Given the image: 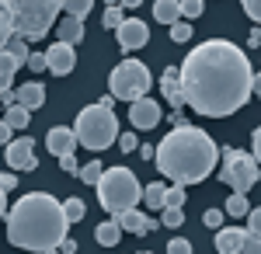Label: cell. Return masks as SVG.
Instances as JSON below:
<instances>
[{
    "mask_svg": "<svg viewBox=\"0 0 261 254\" xmlns=\"http://www.w3.org/2000/svg\"><path fill=\"white\" fill-rule=\"evenodd\" d=\"M185 105L205 118H226L241 112L258 91V73L237 42L205 39L178 66Z\"/></svg>",
    "mask_w": 261,
    "mask_h": 254,
    "instance_id": "1",
    "label": "cell"
},
{
    "mask_svg": "<svg viewBox=\"0 0 261 254\" xmlns=\"http://www.w3.org/2000/svg\"><path fill=\"white\" fill-rule=\"evenodd\" d=\"M153 164L171 185H199L216 171L220 164V143L205 129L181 122L153 150Z\"/></svg>",
    "mask_w": 261,
    "mask_h": 254,
    "instance_id": "2",
    "label": "cell"
},
{
    "mask_svg": "<svg viewBox=\"0 0 261 254\" xmlns=\"http://www.w3.org/2000/svg\"><path fill=\"white\" fill-rule=\"evenodd\" d=\"M7 240L21 251H49L60 247L70 223L63 216V202L53 198L49 192H28L7 209Z\"/></svg>",
    "mask_w": 261,
    "mask_h": 254,
    "instance_id": "3",
    "label": "cell"
},
{
    "mask_svg": "<svg viewBox=\"0 0 261 254\" xmlns=\"http://www.w3.org/2000/svg\"><path fill=\"white\" fill-rule=\"evenodd\" d=\"M70 129H73L77 146L91 150V154H101V150H108L119 139V115H115V108L94 101V105L81 108V115H77V122Z\"/></svg>",
    "mask_w": 261,
    "mask_h": 254,
    "instance_id": "4",
    "label": "cell"
},
{
    "mask_svg": "<svg viewBox=\"0 0 261 254\" xmlns=\"http://www.w3.org/2000/svg\"><path fill=\"white\" fill-rule=\"evenodd\" d=\"M7 14L14 24V35H21L24 42H39L45 39V32L60 21L63 4L60 0H4Z\"/></svg>",
    "mask_w": 261,
    "mask_h": 254,
    "instance_id": "5",
    "label": "cell"
},
{
    "mask_svg": "<svg viewBox=\"0 0 261 254\" xmlns=\"http://www.w3.org/2000/svg\"><path fill=\"white\" fill-rule=\"evenodd\" d=\"M98 202L105 213H122V209H133L136 202H140V177L133 174L129 167H108V171H101L98 177Z\"/></svg>",
    "mask_w": 261,
    "mask_h": 254,
    "instance_id": "6",
    "label": "cell"
},
{
    "mask_svg": "<svg viewBox=\"0 0 261 254\" xmlns=\"http://www.w3.org/2000/svg\"><path fill=\"white\" fill-rule=\"evenodd\" d=\"M108 87H112V98L115 101H140L150 94V87H153V73H150V66L143 63V59H133L125 56L119 66H112V73H108Z\"/></svg>",
    "mask_w": 261,
    "mask_h": 254,
    "instance_id": "7",
    "label": "cell"
},
{
    "mask_svg": "<svg viewBox=\"0 0 261 254\" xmlns=\"http://www.w3.org/2000/svg\"><path fill=\"white\" fill-rule=\"evenodd\" d=\"M220 181L223 185H230L237 195H247L254 185H258V160L251 154H244V150H233V146H226L220 150Z\"/></svg>",
    "mask_w": 261,
    "mask_h": 254,
    "instance_id": "8",
    "label": "cell"
},
{
    "mask_svg": "<svg viewBox=\"0 0 261 254\" xmlns=\"http://www.w3.org/2000/svg\"><path fill=\"white\" fill-rule=\"evenodd\" d=\"M4 160L14 174H28L39 167V157H35V139L32 136H14L4 146Z\"/></svg>",
    "mask_w": 261,
    "mask_h": 254,
    "instance_id": "9",
    "label": "cell"
},
{
    "mask_svg": "<svg viewBox=\"0 0 261 254\" xmlns=\"http://www.w3.org/2000/svg\"><path fill=\"white\" fill-rule=\"evenodd\" d=\"M115 39H119V49L129 56V53H136V49H143L150 42V24L140 21V18H125L115 28Z\"/></svg>",
    "mask_w": 261,
    "mask_h": 254,
    "instance_id": "10",
    "label": "cell"
},
{
    "mask_svg": "<svg viewBox=\"0 0 261 254\" xmlns=\"http://www.w3.org/2000/svg\"><path fill=\"white\" fill-rule=\"evenodd\" d=\"M112 219H115V226H119L122 234H136V237H143V234H150V230H157V216H150V213H140L136 206L133 209H122V213H112Z\"/></svg>",
    "mask_w": 261,
    "mask_h": 254,
    "instance_id": "11",
    "label": "cell"
},
{
    "mask_svg": "<svg viewBox=\"0 0 261 254\" xmlns=\"http://www.w3.org/2000/svg\"><path fill=\"white\" fill-rule=\"evenodd\" d=\"M161 118H164L161 101L150 98V94L129 105V122H133V129H157V122H161Z\"/></svg>",
    "mask_w": 261,
    "mask_h": 254,
    "instance_id": "12",
    "label": "cell"
},
{
    "mask_svg": "<svg viewBox=\"0 0 261 254\" xmlns=\"http://www.w3.org/2000/svg\"><path fill=\"white\" fill-rule=\"evenodd\" d=\"M73 66H77V53H73V45H66V42H53V45L45 49V70H49V73L66 77V73H73Z\"/></svg>",
    "mask_w": 261,
    "mask_h": 254,
    "instance_id": "13",
    "label": "cell"
},
{
    "mask_svg": "<svg viewBox=\"0 0 261 254\" xmlns=\"http://www.w3.org/2000/svg\"><path fill=\"white\" fill-rule=\"evenodd\" d=\"M45 150L53 157H63V154H73L77 150V139H73V129L70 125H53L45 133Z\"/></svg>",
    "mask_w": 261,
    "mask_h": 254,
    "instance_id": "14",
    "label": "cell"
},
{
    "mask_svg": "<svg viewBox=\"0 0 261 254\" xmlns=\"http://www.w3.org/2000/svg\"><path fill=\"white\" fill-rule=\"evenodd\" d=\"M14 101H18L21 108H28V112H35L45 105V87H42L39 80H28V84H21L18 91H14Z\"/></svg>",
    "mask_w": 261,
    "mask_h": 254,
    "instance_id": "15",
    "label": "cell"
},
{
    "mask_svg": "<svg viewBox=\"0 0 261 254\" xmlns=\"http://www.w3.org/2000/svg\"><path fill=\"white\" fill-rule=\"evenodd\" d=\"M161 94L167 105L174 108H185V94H181V84H178V66H167L161 73Z\"/></svg>",
    "mask_w": 261,
    "mask_h": 254,
    "instance_id": "16",
    "label": "cell"
},
{
    "mask_svg": "<svg viewBox=\"0 0 261 254\" xmlns=\"http://www.w3.org/2000/svg\"><path fill=\"white\" fill-rule=\"evenodd\" d=\"M244 237H247V234H244L241 226H220L213 244H216V251H220V254H241Z\"/></svg>",
    "mask_w": 261,
    "mask_h": 254,
    "instance_id": "17",
    "label": "cell"
},
{
    "mask_svg": "<svg viewBox=\"0 0 261 254\" xmlns=\"http://www.w3.org/2000/svg\"><path fill=\"white\" fill-rule=\"evenodd\" d=\"M56 32H60V42L77 45V42H84V21L81 18H60L56 21Z\"/></svg>",
    "mask_w": 261,
    "mask_h": 254,
    "instance_id": "18",
    "label": "cell"
},
{
    "mask_svg": "<svg viewBox=\"0 0 261 254\" xmlns=\"http://www.w3.org/2000/svg\"><path fill=\"white\" fill-rule=\"evenodd\" d=\"M164 198H167V185H161V181L146 185V188L140 192V202L150 209V213H161V209H164Z\"/></svg>",
    "mask_w": 261,
    "mask_h": 254,
    "instance_id": "19",
    "label": "cell"
},
{
    "mask_svg": "<svg viewBox=\"0 0 261 254\" xmlns=\"http://www.w3.org/2000/svg\"><path fill=\"white\" fill-rule=\"evenodd\" d=\"M14 73H18V59L11 56L7 49H0V94L14 87Z\"/></svg>",
    "mask_w": 261,
    "mask_h": 254,
    "instance_id": "20",
    "label": "cell"
},
{
    "mask_svg": "<svg viewBox=\"0 0 261 254\" xmlns=\"http://www.w3.org/2000/svg\"><path fill=\"white\" fill-rule=\"evenodd\" d=\"M4 122H7V129H11V133H18V129H28V122H32V112H28V108H21V105H7V108H4Z\"/></svg>",
    "mask_w": 261,
    "mask_h": 254,
    "instance_id": "21",
    "label": "cell"
},
{
    "mask_svg": "<svg viewBox=\"0 0 261 254\" xmlns=\"http://www.w3.org/2000/svg\"><path fill=\"white\" fill-rule=\"evenodd\" d=\"M119 237H122V230L115 226V219H105V223L94 226V240H98L101 247H115V244H119Z\"/></svg>",
    "mask_w": 261,
    "mask_h": 254,
    "instance_id": "22",
    "label": "cell"
},
{
    "mask_svg": "<svg viewBox=\"0 0 261 254\" xmlns=\"http://www.w3.org/2000/svg\"><path fill=\"white\" fill-rule=\"evenodd\" d=\"M153 18H157V24H174V21L181 18L178 0H157V4H153Z\"/></svg>",
    "mask_w": 261,
    "mask_h": 254,
    "instance_id": "23",
    "label": "cell"
},
{
    "mask_svg": "<svg viewBox=\"0 0 261 254\" xmlns=\"http://www.w3.org/2000/svg\"><path fill=\"white\" fill-rule=\"evenodd\" d=\"M63 11H66V18H87L91 14V7H94V0H60Z\"/></svg>",
    "mask_w": 261,
    "mask_h": 254,
    "instance_id": "24",
    "label": "cell"
},
{
    "mask_svg": "<svg viewBox=\"0 0 261 254\" xmlns=\"http://www.w3.org/2000/svg\"><path fill=\"white\" fill-rule=\"evenodd\" d=\"M161 223L167 230H178L181 223H185V206H164L161 209Z\"/></svg>",
    "mask_w": 261,
    "mask_h": 254,
    "instance_id": "25",
    "label": "cell"
},
{
    "mask_svg": "<svg viewBox=\"0 0 261 254\" xmlns=\"http://www.w3.org/2000/svg\"><path fill=\"white\" fill-rule=\"evenodd\" d=\"M63 216H66V223H81L84 216H87L84 198H66V202H63Z\"/></svg>",
    "mask_w": 261,
    "mask_h": 254,
    "instance_id": "26",
    "label": "cell"
},
{
    "mask_svg": "<svg viewBox=\"0 0 261 254\" xmlns=\"http://www.w3.org/2000/svg\"><path fill=\"white\" fill-rule=\"evenodd\" d=\"M247 209H251L247 195H237V192H233V195L226 198V209H223V216H237V219H241V216H247Z\"/></svg>",
    "mask_w": 261,
    "mask_h": 254,
    "instance_id": "27",
    "label": "cell"
},
{
    "mask_svg": "<svg viewBox=\"0 0 261 254\" xmlns=\"http://www.w3.org/2000/svg\"><path fill=\"white\" fill-rule=\"evenodd\" d=\"M101 157H94L91 164H84V167H77V174H81V181L84 185H98V177H101Z\"/></svg>",
    "mask_w": 261,
    "mask_h": 254,
    "instance_id": "28",
    "label": "cell"
},
{
    "mask_svg": "<svg viewBox=\"0 0 261 254\" xmlns=\"http://www.w3.org/2000/svg\"><path fill=\"white\" fill-rule=\"evenodd\" d=\"M4 49H7V53H11V56L18 59V66H24V59H28V42L21 39V35H11V39H7V45H4Z\"/></svg>",
    "mask_w": 261,
    "mask_h": 254,
    "instance_id": "29",
    "label": "cell"
},
{
    "mask_svg": "<svg viewBox=\"0 0 261 254\" xmlns=\"http://www.w3.org/2000/svg\"><path fill=\"white\" fill-rule=\"evenodd\" d=\"M122 21H125V11H122L119 4H115V7H105V14H101V28H112V32H115Z\"/></svg>",
    "mask_w": 261,
    "mask_h": 254,
    "instance_id": "30",
    "label": "cell"
},
{
    "mask_svg": "<svg viewBox=\"0 0 261 254\" xmlns=\"http://www.w3.org/2000/svg\"><path fill=\"white\" fill-rule=\"evenodd\" d=\"M11 35H14V24H11V14H7V4L0 0V49L7 45Z\"/></svg>",
    "mask_w": 261,
    "mask_h": 254,
    "instance_id": "31",
    "label": "cell"
},
{
    "mask_svg": "<svg viewBox=\"0 0 261 254\" xmlns=\"http://www.w3.org/2000/svg\"><path fill=\"white\" fill-rule=\"evenodd\" d=\"M167 28H171V42H178V45L192 39V21H181L178 18L174 24H167Z\"/></svg>",
    "mask_w": 261,
    "mask_h": 254,
    "instance_id": "32",
    "label": "cell"
},
{
    "mask_svg": "<svg viewBox=\"0 0 261 254\" xmlns=\"http://www.w3.org/2000/svg\"><path fill=\"white\" fill-rule=\"evenodd\" d=\"M202 4H205V0H178V7H181V21L199 18V14H202Z\"/></svg>",
    "mask_w": 261,
    "mask_h": 254,
    "instance_id": "33",
    "label": "cell"
},
{
    "mask_svg": "<svg viewBox=\"0 0 261 254\" xmlns=\"http://www.w3.org/2000/svg\"><path fill=\"white\" fill-rule=\"evenodd\" d=\"M185 185H167V198H164V206H185Z\"/></svg>",
    "mask_w": 261,
    "mask_h": 254,
    "instance_id": "34",
    "label": "cell"
},
{
    "mask_svg": "<svg viewBox=\"0 0 261 254\" xmlns=\"http://www.w3.org/2000/svg\"><path fill=\"white\" fill-rule=\"evenodd\" d=\"M202 223H205L209 230H220L223 226V209H205V213H202Z\"/></svg>",
    "mask_w": 261,
    "mask_h": 254,
    "instance_id": "35",
    "label": "cell"
},
{
    "mask_svg": "<svg viewBox=\"0 0 261 254\" xmlns=\"http://www.w3.org/2000/svg\"><path fill=\"white\" fill-rule=\"evenodd\" d=\"M24 66H28L32 73H42V70H45V53H28Z\"/></svg>",
    "mask_w": 261,
    "mask_h": 254,
    "instance_id": "36",
    "label": "cell"
},
{
    "mask_svg": "<svg viewBox=\"0 0 261 254\" xmlns=\"http://www.w3.org/2000/svg\"><path fill=\"white\" fill-rule=\"evenodd\" d=\"M167 254H192V244L185 237H174V240H167Z\"/></svg>",
    "mask_w": 261,
    "mask_h": 254,
    "instance_id": "37",
    "label": "cell"
},
{
    "mask_svg": "<svg viewBox=\"0 0 261 254\" xmlns=\"http://www.w3.org/2000/svg\"><path fill=\"white\" fill-rule=\"evenodd\" d=\"M247 234V230H244ZM241 254H261V244H258V234H247L241 244Z\"/></svg>",
    "mask_w": 261,
    "mask_h": 254,
    "instance_id": "38",
    "label": "cell"
},
{
    "mask_svg": "<svg viewBox=\"0 0 261 254\" xmlns=\"http://www.w3.org/2000/svg\"><path fill=\"white\" fill-rule=\"evenodd\" d=\"M119 146H122V154H133V150L140 146V139H136V133H119Z\"/></svg>",
    "mask_w": 261,
    "mask_h": 254,
    "instance_id": "39",
    "label": "cell"
},
{
    "mask_svg": "<svg viewBox=\"0 0 261 254\" xmlns=\"http://www.w3.org/2000/svg\"><path fill=\"white\" fill-rule=\"evenodd\" d=\"M261 230V209H247V234Z\"/></svg>",
    "mask_w": 261,
    "mask_h": 254,
    "instance_id": "40",
    "label": "cell"
},
{
    "mask_svg": "<svg viewBox=\"0 0 261 254\" xmlns=\"http://www.w3.org/2000/svg\"><path fill=\"white\" fill-rule=\"evenodd\" d=\"M11 188H18V174H7V171H0V192H11Z\"/></svg>",
    "mask_w": 261,
    "mask_h": 254,
    "instance_id": "41",
    "label": "cell"
},
{
    "mask_svg": "<svg viewBox=\"0 0 261 254\" xmlns=\"http://www.w3.org/2000/svg\"><path fill=\"white\" fill-rule=\"evenodd\" d=\"M244 14L258 21V18H261V0H244Z\"/></svg>",
    "mask_w": 261,
    "mask_h": 254,
    "instance_id": "42",
    "label": "cell"
},
{
    "mask_svg": "<svg viewBox=\"0 0 261 254\" xmlns=\"http://www.w3.org/2000/svg\"><path fill=\"white\" fill-rule=\"evenodd\" d=\"M60 167L66 171V174H73V171H77V157H73V154H63L60 157Z\"/></svg>",
    "mask_w": 261,
    "mask_h": 254,
    "instance_id": "43",
    "label": "cell"
},
{
    "mask_svg": "<svg viewBox=\"0 0 261 254\" xmlns=\"http://www.w3.org/2000/svg\"><path fill=\"white\" fill-rule=\"evenodd\" d=\"M251 157H254V160L261 157V133H258V129L251 133Z\"/></svg>",
    "mask_w": 261,
    "mask_h": 254,
    "instance_id": "44",
    "label": "cell"
},
{
    "mask_svg": "<svg viewBox=\"0 0 261 254\" xmlns=\"http://www.w3.org/2000/svg\"><path fill=\"white\" fill-rule=\"evenodd\" d=\"M60 254H77V240L63 237V240H60Z\"/></svg>",
    "mask_w": 261,
    "mask_h": 254,
    "instance_id": "45",
    "label": "cell"
},
{
    "mask_svg": "<svg viewBox=\"0 0 261 254\" xmlns=\"http://www.w3.org/2000/svg\"><path fill=\"white\" fill-rule=\"evenodd\" d=\"M11 139H14V133H11V129H7V122L0 118V146H7Z\"/></svg>",
    "mask_w": 261,
    "mask_h": 254,
    "instance_id": "46",
    "label": "cell"
},
{
    "mask_svg": "<svg viewBox=\"0 0 261 254\" xmlns=\"http://www.w3.org/2000/svg\"><path fill=\"white\" fill-rule=\"evenodd\" d=\"M136 150H140L143 160H153V146H150V143H143V146H136Z\"/></svg>",
    "mask_w": 261,
    "mask_h": 254,
    "instance_id": "47",
    "label": "cell"
},
{
    "mask_svg": "<svg viewBox=\"0 0 261 254\" xmlns=\"http://www.w3.org/2000/svg\"><path fill=\"white\" fill-rule=\"evenodd\" d=\"M140 4H143V0H119L122 11H133V7H140Z\"/></svg>",
    "mask_w": 261,
    "mask_h": 254,
    "instance_id": "48",
    "label": "cell"
},
{
    "mask_svg": "<svg viewBox=\"0 0 261 254\" xmlns=\"http://www.w3.org/2000/svg\"><path fill=\"white\" fill-rule=\"evenodd\" d=\"M185 122V115H181V108H174V115H171V125H181Z\"/></svg>",
    "mask_w": 261,
    "mask_h": 254,
    "instance_id": "49",
    "label": "cell"
},
{
    "mask_svg": "<svg viewBox=\"0 0 261 254\" xmlns=\"http://www.w3.org/2000/svg\"><path fill=\"white\" fill-rule=\"evenodd\" d=\"M7 213V192H0V216Z\"/></svg>",
    "mask_w": 261,
    "mask_h": 254,
    "instance_id": "50",
    "label": "cell"
},
{
    "mask_svg": "<svg viewBox=\"0 0 261 254\" xmlns=\"http://www.w3.org/2000/svg\"><path fill=\"white\" fill-rule=\"evenodd\" d=\"M42 254H60V247H49V251H42Z\"/></svg>",
    "mask_w": 261,
    "mask_h": 254,
    "instance_id": "51",
    "label": "cell"
},
{
    "mask_svg": "<svg viewBox=\"0 0 261 254\" xmlns=\"http://www.w3.org/2000/svg\"><path fill=\"white\" fill-rule=\"evenodd\" d=\"M115 4H119V0H108V7H115Z\"/></svg>",
    "mask_w": 261,
    "mask_h": 254,
    "instance_id": "52",
    "label": "cell"
},
{
    "mask_svg": "<svg viewBox=\"0 0 261 254\" xmlns=\"http://www.w3.org/2000/svg\"><path fill=\"white\" fill-rule=\"evenodd\" d=\"M140 254H153V251H140Z\"/></svg>",
    "mask_w": 261,
    "mask_h": 254,
    "instance_id": "53",
    "label": "cell"
}]
</instances>
